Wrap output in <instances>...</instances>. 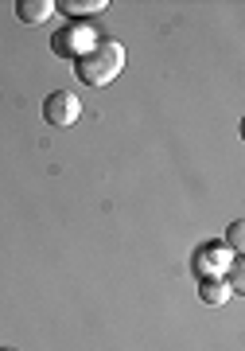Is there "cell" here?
Instances as JSON below:
<instances>
[{
    "instance_id": "obj_1",
    "label": "cell",
    "mask_w": 245,
    "mask_h": 351,
    "mask_svg": "<svg viewBox=\"0 0 245 351\" xmlns=\"http://www.w3.org/2000/svg\"><path fill=\"white\" fill-rule=\"evenodd\" d=\"M121 71H125V47L117 39H98V43L78 59V78H82L86 86H109Z\"/></svg>"
},
{
    "instance_id": "obj_2",
    "label": "cell",
    "mask_w": 245,
    "mask_h": 351,
    "mask_svg": "<svg viewBox=\"0 0 245 351\" xmlns=\"http://www.w3.org/2000/svg\"><path fill=\"white\" fill-rule=\"evenodd\" d=\"M43 117H47V125L66 129L82 117V101H78V94H70V90H55V94H47V101H43Z\"/></svg>"
},
{
    "instance_id": "obj_3",
    "label": "cell",
    "mask_w": 245,
    "mask_h": 351,
    "mask_svg": "<svg viewBox=\"0 0 245 351\" xmlns=\"http://www.w3.org/2000/svg\"><path fill=\"white\" fill-rule=\"evenodd\" d=\"M98 43V36H90L86 27H62L59 36H55V55H66V59H82L90 47Z\"/></svg>"
},
{
    "instance_id": "obj_4",
    "label": "cell",
    "mask_w": 245,
    "mask_h": 351,
    "mask_svg": "<svg viewBox=\"0 0 245 351\" xmlns=\"http://www.w3.org/2000/svg\"><path fill=\"white\" fill-rule=\"evenodd\" d=\"M51 12H55L51 0H20V4H16V16H20L24 24H43Z\"/></svg>"
},
{
    "instance_id": "obj_5",
    "label": "cell",
    "mask_w": 245,
    "mask_h": 351,
    "mask_svg": "<svg viewBox=\"0 0 245 351\" xmlns=\"http://www.w3.org/2000/svg\"><path fill=\"white\" fill-rule=\"evenodd\" d=\"M55 8H62V12H70V16H90V12H105L109 0H62Z\"/></svg>"
},
{
    "instance_id": "obj_6",
    "label": "cell",
    "mask_w": 245,
    "mask_h": 351,
    "mask_svg": "<svg viewBox=\"0 0 245 351\" xmlns=\"http://www.w3.org/2000/svg\"><path fill=\"white\" fill-rule=\"evenodd\" d=\"M226 297H230V285H226L222 277H207V281H203V301L207 304H222Z\"/></svg>"
},
{
    "instance_id": "obj_7",
    "label": "cell",
    "mask_w": 245,
    "mask_h": 351,
    "mask_svg": "<svg viewBox=\"0 0 245 351\" xmlns=\"http://www.w3.org/2000/svg\"><path fill=\"white\" fill-rule=\"evenodd\" d=\"M230 293H242V262H233V269H230Z\"/></svg>"
},
{
    "instance_id": "obj_8",
    "label": "cell",
    "mask_w": 245,
    "mask_h": 351,
    "mask_svg": "<svg viewBox=\"0 0 245 351\" xmlns=\"http://www.w3.org/2000/svg\"><path fill=\"white\" fill-rule=\"evenodd\" d=\"M230 246L242 254V223H233V226H230Z\"/></svg>"
}]
</instances>
